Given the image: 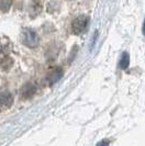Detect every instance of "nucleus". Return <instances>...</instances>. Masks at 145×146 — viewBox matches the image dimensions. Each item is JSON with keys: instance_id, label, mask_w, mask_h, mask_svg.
<instances>
[{"instance_id": "obj_1", "label": "nucleus", "mask_w": 145, "mask_h": 146, "mask_svg": "<svg viewBox=\"0 0 145 146\" xmlns=\"http://www.w3.org/2000/svg\"><path fill=\"white\" fill-rule=\"evenodd\" d=\"M88 21H89V19H88V17H86V15H80L78 18H76L72 23V32L75 34L82 33L86 30V28H87Z\"/></svg>"}, {"instance_id": "obj_2", "label": "nucleus", "mask_w": 145, "mask_h": 146, "mask_svg": "<svg viewBox=\"0 0 145 146\" xmlns=\"http://www.w3.org/2000/svg\"><path fill=\"white\" fill-rule=\"evenodd\" d=\"M23 43L28 45L29 47H35L39 44V36L33 30L27 29L23 32Z\"/></svg>"}, {"instance_id": "obj_3", "label": "nucleus", "mask_w": 145, "mask_h": 146, "mask_svg": "<svg viewBox=\"0 0 145 146\" xmlns=\"http://www.w3.org/2000/svg\"><path fill=\"white\" fill-rule=\"evenodd\" d=\"M62 76H63V72H62L61 68H54V69H52L51 73L49 74V76H47L49 84H50L51 86L54 85V84H56V82L62 78Z\"/></svg>"}, {"instance_id": "obj_4", "label": "nucleus", "mask_w": 145, "mask_h": 146, "mask_svg": "<svg viewBox=\"0 0 145 146\" xmlns=\"http://www.w3.org/2000/svg\"><path fill=\"white\" fill-rule=\"evenodd\" d=\"M13 102V97L8 91H1L0 92V104L2 106H11Z\"/></svg>"}, {"instance_id": "obj_5", "label": "nucleus", "mask_w": 145, "mask_h": 146, "mask_svg": "<svg viewBox=\"0 0 145 146\" xmlns=\"http://www.w3.org/2000/svg\"><path fill=\"white\" fill-rule=\"evenodd\" d=\"M35 92V86L33 84H27L22 88V97L23 98H30Z\"/></svg>"}, {"instance_id": "obj_6", "label": "nucleus", "mask_w": 145, "mask_h": 146, "mask_svg": "<svg viewBox=\"0 0 145 146\" xmlns=\"http://www.w3.org/2000/svg\"><path fill=\"white\" fill-rule=\"evenodd\" d=\"M130 65V56H129V54L125 52L122 54V56H121V60H120V67H121V69H126Z\"/></svg>"}, {"instance_id": "obj_7", "label": "nucleus", "mask_w": 145, "mask_h": 146, "mask_svg": "<svg viewBox=\"0 0 145 146\" xmlns=\"http://www.w3.org/2000/svg\"><path fill=\"white\" fill-rule=\"evenodd\" d=\"M11 5V0H0V9L7 10Z\"/></svg>"}, {"instance_id": "obj_8", "label": "nucleus", "mask_w": 145, "mask_h": 146, "mask_svg": "<svg viewBox=\"0 0 145 146\" xmlns=\"http://www.w3.org/2000/svg\"><path fill=\"white\" fill-rule=\"evenodd\" d=\"M142 32H143V34L145 35V20L143 22V27H142Z\"/></svg>"}]
</instances>
